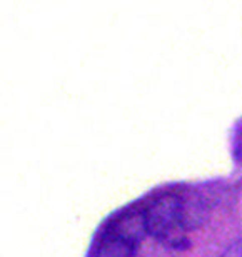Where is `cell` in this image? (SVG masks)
Segmentation results:
<instances>
[{
  "mask_svg": "<svg viewBox=\"0 0 242 257\" xmlns=\"http://www.w3.org/2000/svg\"><path fill=\"white\" fill-rule=\"evenodd\" d=\"M147 234L144 209H131L115 217L102 232L95 257H132Z\"/></svg>",
  "mask_w": 242,
  "mask_h": 257,
  "instance_id": "cell-1",
  "label": "cell"
},
{
  "mask_svg": "<svg viewBox=\"0 0 242 257\" xmlns=\"http://www.w3.org/2000/svg\"><path fill=\"white\" fill-rule=\"evenodd\" d=\"M146 212L147 234L157 242L166 244L167 247H181V244H187L184 239V224H182V209L181 195L167 192L159 195L144 209Z\"/></svg>",
  "mask_w": 242,
  "mask_h": 257,
  "instance_id": "cell-2",
  "label": "cell"
},
{
  "mask_svg": "<svg viewBox=\"0 0 242 257\" xmlns=\"http://www.w3.org/2000/svg\"><path fill=\"white\" fill-rule=\"evenodd\" d=\"M219 257H242V239L237 240V242H234L224 254H220Z\"/></svg>",
  "mask_w": 242,
  "mask_h": 257,
  "instance_id": "cell-3",
  "label": "cell"
}]
</instances>
